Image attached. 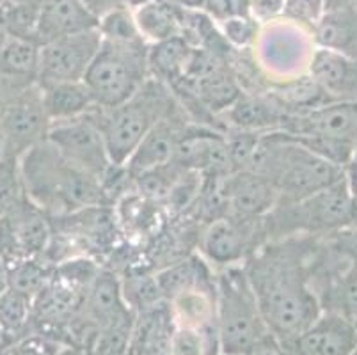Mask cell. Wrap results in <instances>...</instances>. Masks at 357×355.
I'll list each match as a JSON object with an SVG mask.
<instances>
[{
	"label": "cell",
	"mask_w": 357,
	"mask_h": 355,
	"mask_svg": "<svg viewBox=\"0 0 357 355\" xmlns=\"http://www.w3.org/2000/svg\"><path fill=\"white\" fill-rule=\"evenodd\" d=\"M249 171L263 174L278 188L279 199L295 203L345 178V169L298 144L281 130L263 133Z\"/></svg>",
	"instance_id": "3"
},
{
	"label": "cell",
	"mask_w": 357,
	"mask_h": 355,
	"mask_svg": "<svg viewBox=\"0 0 357 355\" xmlns=\"http://www.w3.org/2000/svg\"><path fill=\"white\" fill-rule=\"evenodd\" d=\"M173 2L183 9H190V11H201V9H203L204 0H173Z\"/></svg>",
	"instance_id": "37"
},
{
	"label": "cell",
	"mask_w": 357,
	"mask_h": 355,
	"mask_svg": "<svg viewBox=\"0 0 357 355\" xmlns=\"http://www.w3.org/2000/svg\"><path fill=\"white\" fill-rule=\"evenodd\" d=\"M25 197L20 174V158L4 155L0 158V217Z\"/></svg>",
	"instance_id": "29"
},
{
	"label": "cell",
	"mask_w": 357,
	"mask_h": 355,
	"mask_svg": "<svg viewBox=\"0 0 357 355\" xmlns=\"http://www.w3.org/2000/svg\"><path fill=\"white\" fill-rule=\"evenodd\" d=\"M357 348V325L340 312L322 311L297 338L279 348L288 355H350Z\"/></svg>",
	"instance_id": "14"
},
{
	"label": "cell",
	"mask_w": 357,
	"mask_h": 355,
	"mask_svg": "<svg viewBox=\"0 0 357 355\" xmlns=\"http://www.w3.org/2000/svg\"><path fill=\"white\" fill-rule=\"evenodd\" d=\"M6 4H24V2H41V0H0Z\"/></svg>",
	"instance_id": "40"
},
{
	"label": "cell",
	"mask_w": 357,
	"mask_h": 355,
	"mask_svg": "<svg viewBox=\"0 0 357 355\" xmlns=\"http://www.w3.org/2000/svg\"><path fill=\"white\" fill-rule=\"evenodd\" d=\"M307 75L333 100L357 102V59L326 48H314Z\"/></svg>",
	"instance_id": "19"
},
{
	"label": "cell",
	"mask_w": 357,
	"mask_h": 355,
	"mask_svg": "<svg viewBox=\"0 0 357 355\" xmlns=\"http://www.w3.org/2000/svg\"><path fill=\"white\" fill-rule=\"evenodd\" d=\"M255 355H281V354H279V352H265V354H255Z\"/></svg>",
	"instance_id": "41"
},
{
	"label": "cell",
	"mask_w": 357,
	"mask_h": 355,
	"mask_svg": "<svg viewBox=\"0 0 357 355\" xmlns=\"http://www.w3.org/2000/svg\"><path fill=\"white\" fill-rule=\"evenodd\" d=\"M354 162H356V164H357V155H356V158H354Z\"/></svg>",
	"instance_id": "44"
},
{
	"label": "cell",
	"mask_w": 357,
	"mask_h": 355,
	"mask_svg": "<svg viewBox=\"0 0 357 355\" xmlns=\"http://www.w3.org/2000/svg\"><path fill=\"white\" fill-rule=\"evenodd\" d=\"M149 43H118L102 38L84 84L100 109H112L134 96L148 80Z\"/></svg>",
	"instance_id": "8"
},
{
	"label": "cell",
	"mask_w": 357,
	"mask_h": 355,
	"mask_svg": "<svg viewBox=\"0 0 357 355\" xmlns=\"http://www.w3.org/2000/svg\"><path fill=\"white\" fill-rule=\"evenodd\" d=\"M55 355H86V354H84L80 348L73 347V345H63Z\"/></svg>",
	"instance_id": "39"
},
{
	"label": "cell",
	"mask_w": 357,
	"mask_h": 355,
	"mask_svg": "<svg viewBox=\"0 0 357 355\" xmlns=\"http://www.w3.org/2000/svg\"><path fill=\"white\" fill-rule=\"evenodd\" d=\"M284 0H251V13L259 24H271L274 20L281 18Z\"/></svg>",
	"instance_id": "34"
},
{
	"label": "cell",
	"mask_w": 357,
	"mask_h": 355,
	"mask_svg": "<svg viewBox=\"0 0 357 355\" xmlns=\"http://www.w3.org/2000/svg\"><path fill=\"white\" fill-rule=\"evenodd\" d=\"M20 174L25 197L48 217L110 206L98 178L64 160L47 139L20 156Z\"/></svg>",
	"instance_id": "2"
},
{
	"label": "cell",
	"mask_w": 357,
	"mask_h": 355,
	"mask_svg": "<svg viewBox=\"0 0 357 355\" xmlns=\"http://www.w3.org/2000/svg\"><path fill=\"white\" fill-rule=\"evenodd\" d=\"M98 31L103 39L118 41V43H141V41H146L141 32H139L137 24H135L134 11L126 8V6L102 16L98 20Z\"/></svg>",
	"instance_id": "28"
},
{
	"label": "cell",
	"mask_w": 357,
	"mask_h": 355,
	"mask_svg": "<svg viewBox=\"0 0 357 355\" xmlns=\"http://www.w3.org/2000/svg\"><path fill=\"white\" fill-rule=\"evenodd\" d=\"M91 29H98V20L84 8L80 0H41L36 31L38 45Z\"/></svg>",
	"instance_id": "20"
},
{
	"label": "cell",
	"mask_w": 357,
	"mask_h": 355,
	"mask_svg": "<svg viewBox=\"0 0 357 355\" xmlns=\"http://www.w3.org/2000/svg\"><path fill=\"white\" fill-rule=\"evenodd\" d=\"M54 266L41 258H24L9 265V289L34 301L36 295L48 285Z\"/></svg>",
	"instance_id": "26"
},
{
	"label": "cell",
	"mask_w": 357,
	"mask_h": 355,
	"mask_svg": "<svg viewBox=\"0 0 357 355\" xmlns=\"http://www.w3.org/2000/svg\"><path fill=\"white\" fill-rule=\"evenodd\" d=\"M50 125L38 84L0 102V133L4 139V155L20 158L32 146L47 139Z\"/></svg>",
	"instance_id": "12"
},
{
	"label": "cell",
	"mask_w": 357,
	"mask_h": 355,
	"mask_svg": "<svg viewBox=\"0 0 357 355\" xmlns=\"http://www.w3.org/2000/svg\"><path fill=\"white\" fill-rule=\"evenodd\" d=\"M317 48L337 52L357 59V11L356 6L333 9L324 15L311 32Z\"/></svg>",
	"instance_id": "23"
},
{
	"label": "cell",
	"mask_w": 357,
	"mask_h": 355,
	"mask_svg": "<svg viewBox=\"0 0 357 355\" xmlns=\"http://www.w3.org/2000/svg\"><path fill=\"white\" fill-rule=\"evenodd\" d=\"M281 132L347 169L357 155V102L333 100L306 112L288 114Z\"/></svg>",
	"instance_id": "7"
},
{
	"label": "cell",
	"mask_w": 357,
	"mask_h": 355,
	"mask_svg": "<svg viewBox=\"0 0 357 355\" xmlns=\"http://www.w3.org/2000/svg\"><path fill=\"white\" fill-rule=\"evenodd\" d=\"M84 8L95 16L96 20H100L102 16H105L107 13L114 11V9L125 8V0H80ZM128 8V6H126Z\"/></svg>",
	"instance_id": "35"
},
{
	"label": "cell",
	"mask_w": 357,
	"mask_h": 355,
	"mask_svg": "<svg viewBox=\"0 0 357 355\" xmlns=\"http://www.w3.org/2000/svg\"><path fill=\"white\" fill-rule=\"evenodd\" d=\"M268 240L290 236H329L352 226L349 183L345 178L295 203L278 201L263 219Z\"/></svg>",
	"instance_id": "6"
},
{
	"label": "cell",
	"mask_w": 357,
	"mask_h": 355,
	"mask_svg": "<svg viewBox=\"0 0 357 355\" xmlns=\"http://www.w3.org/2000/svg\"><path fill=\"white\" fill-rule=\"evenodd\" d=\"M189 123L190 121L187 119L181 107L174 110L173 114L165 116L164 119H160L153 128L146 133L144 139L139 142L137 148L134 149V153L126 160L125 165L130 174H141V172L149 171V169L173 162L178 139H180L181 132Z\"/></svg>",
	"instance_id": "17"
},
{
	"label": "cell",
	"mask_w": 357,
	"mask_h": 355,
	"mask_svg": "<svg viewBox=\"0 0 357 355\" xmlns=\"http://www.w3.org/2000/svg\"><path fill=\"white\" fill-rule=\"evenodd\" d=\"M79 317L96 328L130 324L135 320V315L123 297L121 278L116 270L109 266L100 269L96 278L86 289Z\"/></svg>",
	"instance_id": "15"
},
{
	"label": "cell",
	"mask_w": 357,
	"mask_h": 355,
	"mask_svg": "<svg viewBox=\"0 0 357 355\" xmlns=\"http://www.w3.org/2000/svg\"><path fill=\"white\" fill-rule=\"evenodd\" d=\"M268 239L263 219H238L233 215L204 224L197 233L199 256L213 270L242 265Z\"/></svg>",
	"instance_id": "9"
},
{
	"label": "cell",
	"mask_w": 357,
	"mask_h": 355,
	"mask_svg": "<svg viewBox=\"0 0 357 355\" xmlns=\"http://www.w3.org/2000/svg\"><path fill=\"white\" fill-rule=\"evenodd\" d=\"M187 9L171 0H151L134 9L139 32L149 45L160 43L171 38H183Z\"/></svg>",
	"instance_id": "22"
},
{
	"label": "cell",
	"mask_w": 357,
	"mask_h": 355,
	"mask_svg": "<svg viewBox=\"0 0 357 355\" xmlns=\"http://www.w3.org/2000/svg\"><path fill=\"white\" fill-rule=\"evenodd\" d=\"M279 354H281V355H288V354H283V352H279Z\"/></svg>",
	"instance_id": "45"
},
{
	"label": "cell",
	"mask_w": 357,
	"mask_h": 355,
	"mask_svg": "<svg viewBox=\"0 0 357 355\" xmlns=\"http://www.w3.org/2000/svg\"><path fill=\"white\" fill-rule=\"evenodd\" d=\"M192 50L194 45H190L185 38H171L160 43L149 45V75L162 80L167 87L176 86L185 78Z\"/></svg>",
	"instance_id": "25"
},
{
	"label": "cell",
	"mask_w": 357,
	"mask_h": 355,
	"mask_svg": "<svg viewBox=\"0 0 357 355\" xmlns=\"http://www.w3.org/2000/svg\"><path fill=\"white\" fill-rule=\"evenodd\" d=\"M317 240L318 236L268 240L242 263L263 320L279 348L297 338L322 312L310 270Z\"/></svg>",
	"instance_id": "1"
},
{
	"label": "cell",
	"mask_w": 357,
	"mask_h": 355,
	"mask_svg": "<svg viewBox=\"0 0 357 355\" xmlns=\"http://www.w3.org/2000/svg\"><path fill=\"white\" fill-rule=\"evenodd\" d=\"M102 45L98 29L64 36L40 45L38 86L57 82H80L86 77L96 52Z\"/></svg>",
	"instance_id": "13"
},
{
	"label": "cell",
	"mask_w": 357,
	"mask_h": 355,
	"mask_svg": "<svg viewBox=\"0 0 357 355\" xmlns=\"http://www.w3.org/2000/svg\"><path fill=\"white\" fill-rule=\"evenodd\" d=\"M47 141L61 153L64 160L98 180H102L107 169L112 165L102 130L93 117V110L70 121L52 123Z\"/></svg>",
	"instance_id": "11"
},
{
	"label": "cell",
	"mask_w": 357,
	"mask_h": 355,
	"mask_svg": "<svg viewBox=\"0 0 357 355\" xmlns=\"http://www.w3.org/2000/svg\"><path fill=\"white\" fill-rule=\"evenodd\" d=\"M215 327L222 355L279 352L242 265L215 270Z\"/></svg>",
	"instance_id": "4"
},
{
	"label": "cell",
	"mask_w": 357,
	"mask_h": 355,
	"mask_svg": "<svg viewBox=\"0 0 357 355\" xmlns=\"http://www.w3.org/2000/svg\"><path fill=\"white\" fill-rule=\"evenodd\" d=\"M6 38H8V36H6V34H2V32H0V45L4 43V39H6Z\"/></svg>",
	"instance_id": "42"
},
{
	"label": "cell",
	"mask_w": 357,
	"mask_h": 355,
	"mask_svg": "<svg viewBox=\"0 0 357 355\" xmlns=\"http://www.w3.org/2000/svg\"><path fill=\"white\" fill-rule=\"evenodd\" d=\"M40 89L45 112H47L50 123L70 121V119L86 116L91 110L96 109L95 100L91 96L84 80L50 84V86H43Z\"/></svg>",
	"instance_id": "24"
},
{
	"label": "cell",
	"mask_w": 357,
	"mask_h": 355,
	"mask_svg": "<svg viewBox=\"0 0 357 355\" xmlns=\"http://www.w3.org/2000/svg\"><path fill=\"white\" fill-rule=\"evenodd\" d=\"M326 2L327 11H333V9H340V8H347V6H354L356 0H324Z\"/></svg>",
	"instance_id": "38"
},
{
	"label": "cell",
	"mask_w": 357,
	"mask_h": 355,
	"mask_svg": "<svg viewBox=\"0 0 357 355\" xmlns=\"http://www.w3.org/2000/svg\"><path fill=\"white\" fill-rule=\"evenodd\" d=\"M169 312L176 327H215V278L183 289L167 301Z\"/></svg>",
	"instance_id": "21"
},
{
	"label": "cell",
	"mask_w": 357,
	"mask_h": 355,
	"mask_svg": "<svg viewBox=\"0 0 357 355\" xmlns=\"http://www.w3.org/2000/svg\"><path fill=\"white\" fill-rule=\"evenodd\" d=\"M287 116V110L271 94L243 91L236 98V102L220 114V121L226 132L238 130V132L267 133L283 128Z\"/></svg>",
	"instance_id": "18"
},
{
	"label": "cell",
	"mask_w": 357,
	"mask_h": 355,
	"mask_svg": "<svg viewBox=\"0 0 357 355\" xmlns=\"http://www.w3.org/2000/svg\"><path fill=\"white\" fill-rule=\"evenodd\" d=\"M327 13L324 0H284L281 18L311 34Z\"/></svg>",
	"instance_id": "30"
},
{
	"label": "cell",
	"mask_w": 357,
	"mask_h": 355,
	"mask_svg": "<svg viewBox=\"0 0 357 355\" xmlns=\"http://www.w3.org/2000/svg\"><path fill=\"white\" fill-rule=\"evenodd\" d=\"M171 355H220L217 328H190L174 325Z\"/></svg>",
	"instance_id": "27"
},
{
	"label": "cell",
	"mask_w": 357,
	"mask_h": 355,
	"mask_svg": "<svg viewBox=\"0 0 357 355\" xmlns=\"http://www.w3.org/2000/svg\"><path fill=\"white\" fill-rule=\"evenodd\" d=\"M201 11L206 13L215 24L240 16H252L251 0H204Z\"/></svg>",
	"instance_id": "32"
},
{
	"label": "cell",
	"mask_w": 357,
	"mask_h": 355,
	"mask_svg": "<svg viewBox=\"0 0 357 355\" xmlns=\"http://www.w3.org/2000/svg\"><path fill=\"white\" fill-rule=\"evenodd\" d=\"M4 352H6V347H2V345H0V355L4 354Z\"/></svg>",
	"instance_id": "43"
},
{
	"label": "cell",
	"mask_w": 357,
	"mask_h": 355,
	"mask_svg": "<svg viewBox=\"0 0 357 355\" xmlns=\"http://www.w3.org/2000/svg\"><path fill=\"white\" fill-rule=\"evenodd\" d=\"M304 32L307 31L288 22L274 24L267 31H263L261 27L255 45V61L268 84L284 82L307 73L311 55L317 47L307 43Z\"/></svg>",
	"instance_id": "10"
},
{
	"label": "cell",
	"mask_w": 357,
	"mask_h": 355,
	"mask_svg": "<svg viewBox=\"0 0 357 355\" xmlns=\"http://www.w3.org/2000/svg\"><path fill=\"white\" fill-rule=\"evenodd\" d=\"M61 347L63 345L54 340L38 336V334H29L6 348L2 355H55Z\"/></svg>",
	"instance_id": "33"
},
{
	"label": "cell",
	"mask_w": 357,
	"mask_h": 355,
	"mask_svg": "<svg viewBox=\"0 0 357 355\" xmlns=\"http://www.w3.org/2000/svg\"><path fill=\"white\" fill-rule=\"evenodd\" d=\"M9 289V263L0 256V295Z\"/></svg>",
	"instance_id": "36"
},
{
	"label": "cell",
	"mask_w": 357,
	"mask_h": 355,
	"mask_svg": "<svg viewBox=\"0 0 357 355\" xmlns=\"http://www.w3.org/2000/svg\"><path fill=\"white\" fill-rule=\"evenodd\" d=\"M217 25H219L224 39L238 52L251 50L258 41L263 27L255 16H240V18L226 20V22Z\"/></svg>",
	"instance_id": "31"
},
{
	"label": "cell",
	"mask_w": 357,
	"mask_h": 355,
	"mask_svg": "<svg viewBox=\"0 0 357 355\" xmlns=\"http://www.w3.org/2000/svg\"><path fill=\"white\" fill-rule=\"evenodd\" d=\"M222 187L228 215L238 219H265L279 199L275 185L263 174L249 169L226 176Z\"/></svg>",
	"instance_id": "16"
},
{
	"label": "cell",
	"mask_w": 357,
	"mask_h": 355,
	"mask_svg": "<svg viewBox=\"0 0 357 355\" xmlns=\"http://www.w3.org/2000/svg\"><path fill=\"white\" fill-rule=\"evenodd\" d=\"M178 109L180 103L173 91L155 77H149L141 89L121 105L112 109L96 107L93 117L103 133L110 162L125 165L146 133Z\"/></svg>",
	"instance_id": "5"
}]
</instances>
